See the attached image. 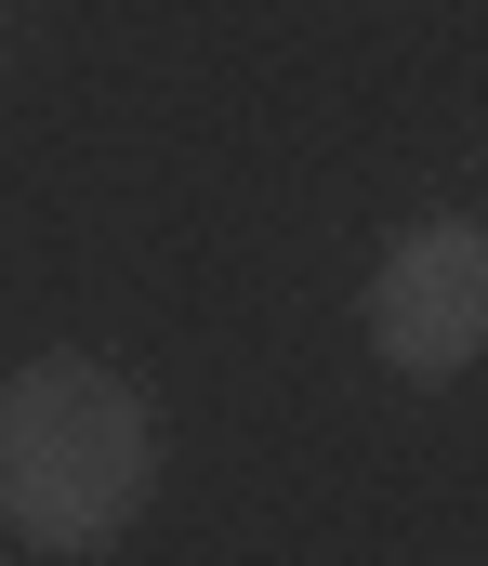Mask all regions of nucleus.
<instances>
[{
    "label": "nucleus",
    "mask_w": 488,
    "mask_h": 566,
    "mask_svg": "<svg viewBox=\"0 0 488 566\" xmlns=\"http://www.w3.org/2000/svg\"><path fill=\"white\" fill-rule=\"evenodd\" d=\"M159 488V422L106 356L0 369V527L27 554H106Z\"/></svg>",
    "instance_id": "nucleus-1"
},
{
    "label": "nucleus",
    "mask_w": 488,
    "mask_h": 566,
    "mask_svg": "<svg viewBox=\"0 0 488 566\" xmlns=\"http://www.w3.org/2000/svg\"><path fill=\"white\" fill-rule=\"evenodd\" d=\"M370 356L396 382H463L488 356V224L476 211H423L383 264H370Z\"/></svg>",
    "instance_id": "nucleus-2"
},
{
    "label": "nucleus",
    "mask_w": 488,
    "mask_h": 566,
    "mask_svg": "<svg viewBox=\"0 0 488 566\" xmlns=\"http://www.w3.org/2000/svg\"><path fill=\"white\" fill-rule=\"evenodd\" d=\"M0 13H13V0H0Z\"/></svg>",
    "instance_id": "nucleus-3"
}]
</instances>
